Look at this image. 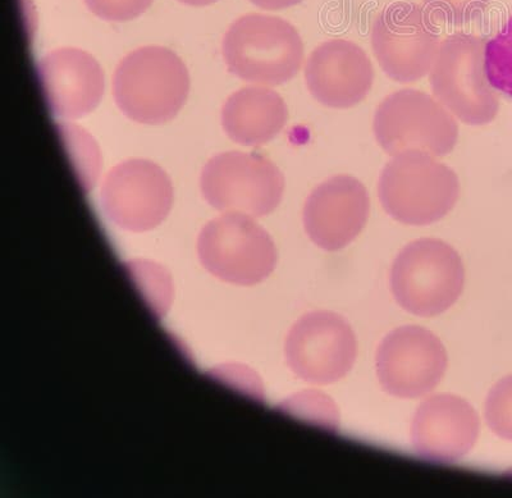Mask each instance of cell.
I'll use <instances>...</instances> for the list:
<instances>
[{
    "mask_svg": "<svg viewBox=\"0 0 512 498\" xmlns=\"http://www.w3.org/2000/svg\"><path fill=\"white\" fill-rule=\"evenodd\" d=\"M201 193L214 209L249 217L268 216L281 204L285 177L262 154H217L201 173Z\"/></svg>",
    "mask_w": 512,
    "mask_h": 498,
    "instance_id": "8",
    "label": "cell"
},
{
    "mask_svg": "<svg viewBox=\"0 0 512 498\" xmlns=\"http://www.w3.org/2000/svg\"><path fill=\"white\" fill-rule=\"evenodd\" d=\"M288 109L280 94L264 86L236 91L222 109V125L232 141L262 146L285 129Z\"/></svg>",
    "mask_w": 512,
    "mask_h": 498,
    "instance_id": "17",
    "label": "cell"
},
{
    "mask_svg": "<svg viewBox=\"0 0 512 498\" xmlns=\"http://www.w3.org/2000/svg\"><path fill=\"white\" fill-rule=\"evenodd\" d=\"M460 180L454 169L422 150L393 155L378 181L388 216L408 226L433 225L455 208Z\"/></svg>",
    "mask_w": 512,
    "mask_h": 498,
    "instance_id": "1",
    "label": "cell"
},
{
    "mask_svg": "<svg viewBox=\"0 0 512 498\" xmlns=\"http://www.w3.org/2000/svg\"><path fill=\"white\" fill-rule=\"evenodd\" d=\"M370 40L379 66L401 84L429 75L441 45L440 29L431 13L408 2L393 3L379 13Z\"/></svg>",
    "mask_w": 512,
    "mask_h": 498,
    "instance_id": "9",
    "label": "cell"
},
{
    "mask_svg": "<svg viewBox=\"0 0 512 498\" xmlns=\"http://www.w3.org/2000/svg\"><path fill=\"white\" fill-rule=\"evenodd\" d=\"M306 86L327 108L349 109L363 102L373 88L374 68L363 49L345 39L318 45L305 65Z\"/></svg>",
    "mask_w": 512,
    "mask_h": 498,
    "instance_id": "15",
    "label": "cell"
},
{
    "mask_svg": "<svg viewBox=\"0 0 512 498\" xmlns=\"http://www.w3.org/2000/svg\"><path fill=\"white\" fill-rule=\"evenodd\" d=\"M154 0H85L86 7L105 21L135 20L152 6Z\"/></svg>",
    "mask_w": 512,
    "mask_h": 498,
    "instance_id": "21",
    "label": "cell"
},
{
    "mask_svg": "<svg viewBox=\"0 0 512 498\" xmlns=\"http://www.w3.org/2000/svg\"><path fill=\"white\" fill-rule=\"evenodd\" d=\"M200 263L214 277L239 286H253L271 276L277 264L276 245L253 217L226 213L201 230Z\"/></svg>",
    "mask_w": 512,
    "mask_h": 498,
    "instance_id": "7",
    "label": "cell"
},
{
    "mask_svg": "<svg viewBox=\"0 0 512 498\" xmlns=\"http://www.w3.org/2000/svg\"><path fill=\"white\" fill-rule=\"evenodd\" d=\"M486 44L473 34L447 36L429 72L434 98L470 126L488 125L500 111V99L489 84L484 66Z\"/></svg>",
    "mask_w": 512,
    "mask_h": 498,
    "instance_id": "4",
    "label": "cell"
},
{
    "mask_svg": "<svg viewBox=\"0 0 512 498\" xmlns=\"http://www.w3.org/2000/svg\"><path fill=\"white\" fill-rule=\"evenodd\" d=\"M390 281L393 296L406 312L434 317L460 298L465 282L463 260L445 241L416 240L397 255Z\"/></svg>",
    "mask_w": 512,
    "mask_h": 498,
    "instance_id": "5",
    "label": "cell"
},
{
    "mask_svg": "<svg viewBox=\"0 0 512 498\" xmlns=\"http://www.w3.org/2000/svg\"><path fill=\"white\" fill-rule=\"evenodd\" d=\"M223 57L233 76L250 84L280 86L303 66L304 43L290 22L251 13L228 29Z\"/></svg>",
    "mask_w": 512,
    "mask_h": 498,
    "instance_id": "3",
    "label": "cell"
},
{
    "mask_svg": "<svg viewBox=\"0 0 512 498\" xmlns=\"http://www.w3.org/2000/svg\"><path fill=\"white\" fill-rule=\"evenodd\" d=\"M479 431L477 411L468 401L456 395H434L416 410L411 445L422 459L456 463L473 450Z\"/></svg>",
    "mask_w": 512,
    "mask_h": 498,
    "instance_id": "14",
    "label": "cell"
},
{
    "mask_svg": "<svg viewBox=\"0 0 512 498\" xmlns=\"http://www.w3.org/2000/svg\"><path fill=\"white\" fill-rule=\"evenodd\" d=\"M185 63L172 50L145 47L122 59L113 79L114 100L130 120L162 125L173 120L189 95Z\"/></svg>",
    "mask_w": 512,
    "mask_h": 498,
    "instance_id": "2",
    "label": "cell"
},
{
    "mask_svg": "<svg viewBox=\"0 0 512 498\" xmlns=\"http://www.w3.org/2000/svg\"><path fill=\"white\" fill-rule=\"evenodd\" d=\"M491 0H423L434 20L450 25H464L487 8Z\"/></svg>",
    "mask_w": 512,
    "mask_h": 498,
    "instance_id": "20",
    "label": "cell"
},
{
    "mask_svg": "<svg viewBox=\"0 0 512 498\" xmlns=\"http://www.w3.org/2000/svg\"><path fill=\"white\" fill-rule=\"evenodd\" d=\"M484 66L492 88L512 98V16L495 38L487 41Z\"/></svg>",
    "mask_w": 512,
    "mask_h": 498,
    "instance_id": "18",
    "label": "cell"
},
{
    "mask_svg": "<svg viewBox=\"0 0 512 498\" xmlns=\"http://www.w3.org/2000/svg\"><path fill=\"white\" fill-rule=\"evenodd\" d=\"M370 198L358 178L337 175L315 187L305 201L303 221L309 239L326 251L345 249L367 226Z\"/></svg>",
    "mask_w": 512,
    "mask_h": 498,
    "instance_id": "13",
    "label": "cell"
},
{
    "mask_svg": "<svg viewBox=\"0 0 512 498\" xmlns=\"http://www.w3.org/2000/svg\"><path fill=\"white\" fill-rule=\"evenodd\" d=\"M285 355L297 377L314 385H329L354 367L358 341L341 315L326 310L305 314L288 332Z\"/></svg>",
    "mask_w": 512,
    "mask_h": 498,
    "instance_id": "10",
    "label": "cell"
},
{
    "mask_svg": "<svg viewBox=\"0 0 512 498\" xmlns=\"http://www.w3.org/2000/svg\"><path fill=\"white\" fill-rule=\"evenodd\" d=\"M38 77L50 112L58 118L88 116L103 98L102 68L81 49L62 48L45 54L38 63Z\"/></svg>",
    "mask_w": 512,
    "mask_h": 498,
    "instance_id": "16",
    "label": "cell"
},
{
    "mask_svg": "<svg viewBox=\"0 0 512 498\" xmlns=\"http://www.w3.org/2000/svg\"><path fill=\"white\" fill-rule=\"evenodd\" d=\"M178 2L187 4V6L204 7L216 3L218 0H178Z\"/></svg>",
    "mask_w": 512,
    "mask_h": 498,
    "instance_id": "23",
    "label": "cell"
},
{
    "mask_svg": "<svg viewBox=\"0 0 512 498\" xmlns=\"http://www.w3.org/2000/svg\"><path fill=\"white\" fill-rule=\"evenodd\" d=\"M440 338L419 326L388 333L378 347L377 376L383 390L401 399H418L440 385L447 369Z\"/></svg>",
    "mask_w": 512,
    "mask_h": 498,
    "instance_id": "12",
    "label": "cell"
},
{
    "mask_svg": "<svg viewBox=\"0 0 512 498\" xmlns=\"http://www.w3.org/2000/svg\"><path fill=\"white\" fill-rule=\"evenodd\" d=\"M373 131L378 144L392 157L406 150L445 157L459 139L455 116L432 95L414 89L396 91L378 105Z\"/></svg>",
    "mask_w": 512,
    "mask_h": 498,
    "instance_id": "6",
    "label": "cell"
},
{
    "mask_svg": "<svg viewBox=\"0 0 512 498\" xmlns=\"http://www.w3.org/2000/svg\"><path fill=\"white\" fill-rule=\"evenodd\" d=\"M486 420L491 431L504 440L512 441V374L489 391Z\"/></svg>",
    "mask_w": 512,
    "mask_h": 498,
    "instance_id": "19",
    "label": "cell"
},
{
    "mask_svg": "<svg viewBox=\"0 0 512 498\" xmlns=\"http://www.w3.org/2000/svg\"><path fill=\"white\" fill-rule=\"evenodd\" d=\"M171 178L154 162L130 159L105 177L102 208L122 230L145 232L158 227L171 212Z\"/></svg>",
    "mask_w": 512,
    "mask_h": 498,
    "instance_id": "11",
    "label": "cell"
},
{
    "mask_svg": "<svg viewBox=\"0 0 512 498\" xmlns=\"http://www.w3.org/2000/svg\"><path fill=\"white\" fill-rule=\"evenodd\" d=\"M250 2L256 7L267 9V11H280V9L297 6L303 0H250Z\"/></svg>",
    "mask_w": 512,
    "mask_h": 498,
    "instance_id": "22",
    "label": "cell"
}]
</instances>
